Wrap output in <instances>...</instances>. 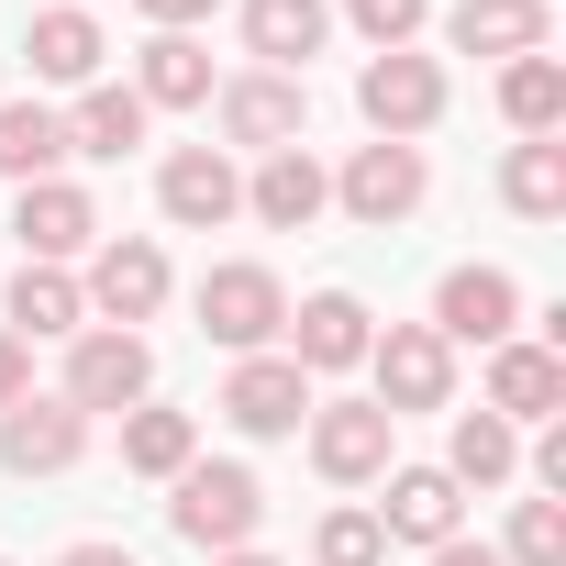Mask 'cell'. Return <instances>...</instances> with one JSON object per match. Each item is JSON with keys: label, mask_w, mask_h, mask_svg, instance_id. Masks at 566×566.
I'll use <instances>...</instances> for the list:
<instances>
[{"label": "cell", "mask_w": 566, "mask_h": 566, "mask_svg": "<svg viewBox=\"0 0 566 566\" xmlns=\"http://www.w3.org/2000/svg\"><path fill=\"white\" fill-rule=\"evenodd\" d=\"M323 34H334L323 0H244V45H255L277 78H301V67L323 56Z\"/></svg>", "instance_id": "obj_20"}, {"label": "cell", "mask_w": 566, "mask_h": 566, "mask_svg": "<svg viewBox=\"0 0 566 566\" xmlns=\"http://www.w3.org/2000/svg\"><path fill=\"white\" fill-rule=\"evenodd\" d=\"M356 112L378 123V145H411V134H433L444 123V67L433 56H367V78H356Z\"/></svg>", "instance_id": "obj_7"}, {"label": "cell", "mask_w": 566, "mask_h": 566, "mask_svg": "<svg viewBox=\"0 0 566 566\" xmlns=\"http://www.w3.org/2000/svg\"><path fill=\"white\" fill-rule=\"evenodd\" d=\"M167 489H178L167 522H178V544H200V555H233V544H255V522H266V489H255V467H233V455H189Z\"/></svg>", "instance_id": "obj_1"}, {"label": "cell", "mask_w": 566, "mask_h": 566, "mask_svg": "<svg viewBox=\"0 0 566 566\" xmlns=\"http://www.w3.org/2000/svg\"><path fill=\"white\" fill-rule=\"evenodd\" d=\"M134 101H145V112H200V101H211V45H200V34H156V45L134 56Z\"/></svg>", "instance_id": "obj_21"}, {"label": "cell", "mask_w": 566, "mask_h": 566, "mask_svg": "<svg viewBox=\"0 0 566 566\" xmlns=\"http://www.w3.org/2000/svg\"><path fill=\"white\" fill-rule=\"evenodd\" d=\"M211 112H222V145H244V156H277V145H301V134H312V90H301V78H277V67L222 78Z\"/></svg>", "instance_id": "obj_5"}, {"label": "cell", "mask_w": 566, "mask_h": 566, "mask_svg": "<svg viewBox=\"0 0 566 566\" xmlns=\"http://www.w3.org/2000/svg\"><path fill=\"white\" fill-rule=\"evenodd\" d=\"M78 301H90V323H112V334L156 323V312H167V244H145V233H112V244H90Z\"/></svg>", "instance_id": "obj_4"}, {"label": "cell", "mask_w": 566, "mask_h": 566, "mask_svg": "<svg viewBox=\"0 0 566 566\" xmlns=\"http://www.w3.org/2000/svg\"><path fill=\"white\" fill-rule=\"evenodd\" d=\"M345 23H356V34L378 45V56H400V45H411V34L433 23V0H345Z\"/></svg>", "instance_id": "obj_32"}, {"label": "cell", "mask_w": 566, "mask_h": 566, "mask_svg": "<svg viewBox=\"0 0 566 566\" xmlns=\"http://www.w3.org/2000/svg\"><path fill=\"white\" fill-rule=\"evenodd\" d=\"M367 345H378V323H367L356 290H312L290 312V367L301 378H345V367H367Z\"/></svg>", "instance_id": "obj_11"}, {"label": "cell", "mask_w": 566, "mask_h": 566, "mask_svg": "<svg viewBox=\"0 0 566 566\" xmlns=\"http://www.w3.org/2000/svg\"><path fill=\"white\" fill-rule=\"evenodd\" d=\"M12 233H23V266H67L101 244V200L78 178H34V189H12Z\"/></svg>", "instance_id": "obj_8"}, {"label": "cell", "mask_w": 566, "mask_h": 566, "mask_svg": "<svg viewBox=\"0 0 566 566\" xmlns=\"http://www.w3.org/2000/svg\"><path fill=\"white\" fill-rule=\"evenodd\" d=\"M522 323V290L500 266H444V290H433V334L444 345H511Z\"/></svg>", "instance_id": "obj_16"}, {"label": "cell", "mask_w": 566, "mask_h": 566, "mask_svg": "<svg viewBox=\"0 0 566 566\" xmlns=\"http://www.w3.org/2000/svg\"><path fill=\"white\" fill-rule=\"evenodd\" d=\"M378 533L389 544H455L467 533V489L444 478V467H389V500H378Z\"/></svg>", "instance_id": "obj_15"}, {"label": "cell", "mask_w": 566, "mask_h": 566, "mask_svg": "<svg viewBox=\"0 0 566 566\" xmlns=\"http://www.w3.org/2000/svg\"><path fill=\"white\" fill-rule=\"evenodd\" d=\"M211 566H277V555H255V544H233V555H211Z\"/></svg>", "instance_id": "obj_37"}, {"label": "cell", "mask_w": 566, "mask_h": 566, "mask_svg": "<svg viewBox=\"0 0 566 566\" xmlns=\"http://www.w3.org/2000/svg\"><path fill=\"white\" fill-rule=\"evenodd\" d=\"M489 411H500V422H555V411H566V356L533 345V334L489 345Z\"/></svg>", "instance_id": "obj_17"}, {"label": "cell", "mask_w": 566, "mask_h": 566, "mask_svg": "<svg viewBox=\"0 0 566 566\" xmlns=\"http://www.w3.org/2000/svg\"><path fill=\"white\" fill-rule=\"evenodd\" d=\"M444 478H455V489H511V478H522V433H511L500 411H455Z\"/></svg>", "instance_id": "obj_24"}, {"label": "cell", "mask_w": 566, "mask_h": 566, "mask_svg": "<svg viewBox=\"0 0 566 566\" xmlns=\"http://www.w3.org/2000/svg\"><path fill=\"white\" fill-rule=\"evenodd\" d=\"M367 367H378V411H389V422L455 400V345H444L433 323H389V334L367 345Z\"/></svg>", "instance_id": "obj_6"}, {"label": "cell", "mask_w": 566, "mask_h": 566, "mask_svg": "<svg viewBox=\"0 0 566 566\" xmlns=\"http://www.w3.org/2000/svg\"><path fill=\"white\" fill-rule=\"evenodd\" d=\"M444 34H455V56H544V0H455L444 12Z\"/></svg>", "instance_id": "obj_19"}, {"label": "cell", "mask_w": 566, "mask_h": 566, "mask_svg": "<svg viewBox=\"0 0 566 566\" xmlns=\"http://www.w3.org/2000/svg\"><path fill=\"white\" fill-rule=\"evenodd\" d=\"M222 422L255 433V444H266V433H301V422H312V378L266 345V356H244V367L222 378Z\"/></svg>", "instance_id": "obj_12"}, {"label": "cell", "mask_w": 566, "mask_h": 566, "mask_svg": "<svg viewBox=\"0 0 566 566\" xmlns=\"http://www.w3.org/2000/svg\"><path fill=\"white\" fill-rule=\"evenodd\" d=\"M12 400H34V345L0 334V411H12Z\"/></svg>", "instance_id": "obj_33"}, {"label": "cell", "mask_w": 566, "mask_h": 566, "mask_svg": "<svg viewBox=\"0 0 566 566\" xmlns=\"http://www.w3.org/2000/svg\"><path fill=\"white\" fill-rule=\"evenodd\" d=\"M90 455V411H67V400H12L0 411V467L12 478H67Z\"/></svg>", "instance_id": "obj_13"}, {"label": "cell", "mask_w": 566, "mask_h": 566, "mask_svg": "<svg viewBox=\"0 0 566 566\" xmlns=\"http://www.w3.org/2000/svg\"><path fill=\"white\" fill-rule=\"evenodd\" d=\"M0 566H12V555H0Z\"/></svg>", "instance_id": "obj_39"}, {"label": "cell", "mask_w": 566, "mask_h": 566, "mask_svg": "<svg viewBox=\"0 0 566 566\" xmlns=\"http://www.w3.org/2000/svg\"><path fill=\"white\" fill-rule=\"evenodd\" d=\"M323 200H334V178L312 167V145H277V156H255V178H244V211H255L266 233H312Z\"/></svg>", "instance_id": "obj_18"}, {"label": "cell", "mask_w": 566, "mask_h": 566, "mask_svg": "<svg viewBox=\"0 0 566 566\" xmlns=\"http://www.w3.org/2000/svg\"><path fill=\"white\" fill-rule=\"evenodd\" d=\"M56 400L67 411H145L156 400V345L145 334H112V323L67 334V389Z\"/></svg>", "instance_id": "obj_3"}, {"label": "cell", "mask_w": 566, "mask_h": 566, "mask_svg": "<svg viewBox=\"0 0 566 566\" xmlns=\"http://www.w3.org/2000/svg\"><path fill=\"white\" fill-rule=\"evenodd\" d=\"M0 334H23V345H45V334H90L78 277H67V266H23V277H12V323H0Z\"/></svg>", "instance_id": "obj_25"}, {"label": "cell", "mask_w": 566, "mask_h": 566, "mask_svg": "<svg viewBox=\"0 0 566 566\" xmlns=\"http://www.w3.org/2000/svg\"><path fill=\"white\" fill-rule=\"evenodd\" d=\"M134 145H145V101L112 90V78H90L78 112H67V156H134Z\"/></svg>", "instance_id": "obj_26"}, {"label": "cell", "mask_w": 566, "mask_h": 566, "mask_svg": "<svg viewBox=\"0 0 566 566\" xmlns=\"http://www.w3.org/2000/svg\"><path fill=\"white\" fill-rule=\"evenodd\" d=\"M189 455H200V422H189V411H156V400L123 411V467H134V478H178Z\"/></svg>", "instance_id": "obj_29"}, {"label": "cell", "mask_w": 566, "mask_h": 566, "mask_svg": "<svg viewBox=\"0 0 566 566\" xmlns=\"http://www.w3.org/2000/svg\"><path fill=\"white\" fill-rule=\"evenodd\" d=\"M200 334L233 345V356H266L277 334H290V290H277V266H255V255L211 266V277H200Z\"/></svg>", "instance_id": "obj_2"}, {"label": "cell", "mask_w": 566, "mask_h": 566, "mask_svg": "<svg viewBox=\"0 0 566 566\" xmlns=\"http://www.w3.org/2000/svg\"><path fill=\"white\" fill-rule=\"evenodd\" d=\"M56 167H67V112H45V101H0V178L34 189V178H56Z\"/></svg>", "instance_id": "obj_22"}, {"label": "cell", "mask_w": 566, "mask_h": 566, "mask_svg": "<svg viewBox=\"0 0 566 566\" xmlns=\"http://www.w3.org/2000/svg\"><path fill=\"white\" fill-rule=\"evenodd\" d=\"M500 566H566V500H522V511H511Z\"/></svg>", "instance_id": "obj_30"}, {"label": "cell", "mask_w": 566, "mask_h": 566, "mask_svg": "<svg viewBox=\"0 0 566 566\" xmlns=\"http://www.w3.org/2000/svg\"><path fill=\"white\" fill-rule=\"evenodd\" d=\"M156 200H167V222H178V233H211V222H233V211H244V178H233V156H222V145H178V156L156 167Z\"/></svg>", "instance_id": "obj_14"}, {"label": "cell", "mask_w": 566, "mask_h": 566, "mask_svg": "<svg viewBox=\"0 0 566 566\" xmlns=\"http://www.w3.org/2000/svg\"><path fill=\"white\" fill-rule=\"evenodd\" d=\"M433 566H500V544H467L455 533V544H433Z\"/></svg>", "instance_id": "obj_36"}, {"label": "cell", "mask_w": 566, "mask_h": 566, "mask_svg": "<svg viewBox=\"0 0 566 566\" xmlns=\"http://www.w3.org/2000/svg\"><path fill=\"white\" fill-rule=\"evenodd\" d=\"M134 12H145L156 34H189V23H211V12H222V0H134Z\"/></svg>", "instance_id": "obj_34"}, {"label": "cell", "mask_w": 566, "mask_h": 566, "mask_svg": "<svg viewBox=\"0 0 566 566\" xmlns=\"http://www.w3.org/2000/svg\"><path fill=\"white\" fill-rule=\"evenodd\" d=\"M23 56H34L45 90H90V78H101V23L56 0V12H34V45H23Z\"/></svg>", "instance_id": "obj_23"}, {"label": "cell", "mask_w": 566, "mask_h": 566, "mask_svg": "<svg viewBox=\"0 0 566 566\" xmlns=\"http://www.w3.org/2000/svg\"><path fill=\"white\" fill-rule=\"evenodd\" d=\"M56 566H134V544H67Z\"/></svg>", "instance_id": "obj_35"}, {"label": "cell", "mask_w": 566, "mask_h": 566, "mask_svg": "<svg viewBox=\"0 0 566 566\" xmlns=\"http://www.w3.org/2000/svg\"><path fill=\"white\" fill-rule=\"evenodd\" d=\"M500 112H511L522 145L555 134V123H566V67H555V56H511V67H500Z\"/></svg>", "instance_id": "obj_27"}, {"label": "cell", "mask_w": 566, "mask_h": 566, "mask_svg": "<svg viewBox=\"0 0 566 566\" xmlns=\"http://www.w3.org/2000/svg\"><path fill=\"white\" fill-rule=\"evenodd\" d=\"M389 444H400V422H389L378 400H312V467H323L334 489L389 478Z\"/></svg>", "instance_id": "obj_9"}, {"label": "cell", "mask_w": 566, "mask_h": 566, "mask_svg": "<svg viewBox=\"0 0 566 566\" xmlns=\"http://www.w3.org/2000/svg\"><path fill=\"white\" fill-rule=\"evenodd\" d=\"M312 555L323 566H389V533H378V511H323Z\"/></svg>", "instance_id": "obj_31"}, {"label": "cell", "mask_w": 566, "mask_h": 566, "mask_svg": "<svg viewBox=\"0 0 566 566\" xmlns=\"http://www.w3.org/2000/svg\"><path fill=\"white\" fill-rule=\"evenodd\" d=\"M500 200H511L522 222H555V211H566V145H555V134L511 145V167H500Z\"/></svg>", "instance_id": "obj_28"}, {"label": "cell", "mask_w": 566, "mask_h": 566, "mask_svg": "<svg viewBox=\"0 0 566 566\" xmlns=\"http://www.w3.org/2000/svg\"><path fill=\"white\" fill-rule=\"evenodd\" d=\"M67 12H90V0H67Z\"/></svg>", "instance_id": "obj_38"}, {"label": "cell", "mask_w": 566, "mask_h": 566, "mask_svg": "<svg viewBox=\"0 0 566 566\" xmlns=\"http://www.w3.org/2000/svg\"><path fill=\"white\" fill-rule=\"evenodd\" d=\"M422 189H433V167H422V145H356V167L334 178V200L367 222V233H389V222H411L422 211Z\"/></svg>", "instance_id": "obj_10"}]
</instances>
